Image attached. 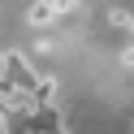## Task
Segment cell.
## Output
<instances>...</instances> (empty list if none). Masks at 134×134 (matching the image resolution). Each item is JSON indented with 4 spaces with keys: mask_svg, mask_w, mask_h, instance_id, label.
<instances>
[{
    "mask_svg": "<svg viewBox=\"0 0 134 134\" xmlns=\"http://www.w3.org/2000/svg\"><path fill=\"white\" fill-rule=\"evenodd\" d=\"M56 18H61V9H56L52 0H35V4H30V13H26V26L43 30V26H52Z\"/></svg>",
    "mask_w": 134,
    "mask_h": 134,
    "instance_id": "6da1fadb",
    "label": "cell"
},
{
    "mask_svg": "<svg viewBox=\"0 0 134 134\" xmlns=\"http://www.w3.org/2000/svg\"><path fill=\"white\" fill-rule=\"evenodd\" d=\"M30 91H35L39 108H52V104H56V91H61V87H56V78H35V87H30Z\"/></svg>",
    "mask_w": 134,
    "mask_h": 134,
    "instance_id": "7a4b0ae2",
    "label": "cell"
},
{
    "mask_svg": "<svg viewBox=\"0 0 134 134\" xmlns=\"http://www.w3.org/2000/svg\"><path fill=\"white\" fill-rule=\"evenodd\" d=\"M52 4H56L61 13H78V9H82V0H52Z\"/></svg>",
    "mask_w": 134,
    "mask_h": 134,
    "instance_id": "3957f363",
    "label": "cell"
},
{
    "mask_svg": "<svg viewBox=\"0 0 134 134\" xmlns=\"http://www.w3.org/2000/svg\"><path fill=\"white\" fill-rule=\"evenodd\" d=\"M121 65H125V69H134V43H130V48H121Z\"/></svg>",
    "mask_w": 134,
    "mask_h": 134,
    "instance_id": "277c9868",
    "label": "cell"
}]
</instances>
